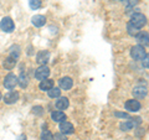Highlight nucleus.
<instances>
[{"label":"nucleus","instance_id":"24","mask_svg":"<svg viewBox=\"0 0 149 140\" xmlns=\"http://www.w3.org/2000/svg\"><path fill=\"white\" fill-rule=\"evenodd\" d=\"M41 140H54V135L49 130H45V132L41 134Z\"/></svg>","mask_w":149,"mask_h":140},{"label":"nucleus","instance_id":"28","mask_svg":"<svg viewBox=\"0 0 149 140\" xmlns=\"http://www.w3.org/2000/svg\"><path fill=\"white\" fill-rule=\"evenodd\" d=\"M114 115L116 116H119V118H124V119H128L129 118V115L127 113H119V112H116Z\"/></svg>","mask_w":149,"mask_h":140},{"label":"nucleus","instance_id":"17","mask_svg":"<svg viewBox=\"0 0 149 140\" xmlns=\"http://www.w3.org/2000/svg\"><path fill=\"white\" fill-rule=\"evenodd\" d=\"M40 89L41 91H50L51 88L54 87V81L52 79H49V78H45L40 82Z\"/></svg>","mask_w":149,"mask_h":140},{"label":"nucleus","instance_id":"7","mask_svg":"<svg viewBox=\"0 0 149 140\" xmlns=\"http://www.w3.org/2000/svg\"><path fill=\"white\" fill-rule=\"evenodd\" d=\"M141 107H142L141 103H139L137 99H129L125 102V104H124V108L128 112H138L141 109Z\"/></svg>","mask_w":149,"mask_h":140},{"label":"nucleus","instance_id":"22","mask_svg":"<svg viewBox=\"0 0 149 140\" xmlns=\"http://www.w3.org/2000/svg\"><path fill=\"white\" fill-rule=\"evenodd\" d=\"M10 50H11V51H10V56L17 60V58H19V56H20V47H19V46L16 45V46H13Z\"/></svg>","mask_w":149,"mask_h":140},{"label":"nucleus","instance_id":"15","mask_svg":"<svg viewBox=\"0 0 149 140\" xmlns=\"http://www.w3.org/2000/svg\"><path fill=\"white\" fill-rule=\"evenodd\" d=\"M31 22H32V25L36 27H42L46 24V19L44 15H35L31 19Z\"/></svg>","mask_w":149,"mask_h":140},{"label":"nucleus","instance_id":"5","mask_svg":"<svg viewBox=\"0 0 149 140\" xmlns=\"http://www.w3.org/2000/svg\"><path fill=\"white\" fill-rule=\"evenodd\" d=\"M49 74H50V68L46 66V64H44V66H40L35 71V78L36 79H40V81H42V79L49 77Z\"/></svg>","mask_w":149,"mask_h":140},{"label":"nucleus","instance_id":"29","mask_svg":"<svg viewBox=\"0 0 149 140\" xmlns=\"http://www.w3.org/2000/svg\"><path fill=\"white\" fill-rule=\"evenodd\" d=\"M41 109H42L41 107H34V113L36 112L37 114H41V113H42V110H41Z\"/></svg>","mask_w":149,"mask_h":140},{"label":"nucleus","instance_id":"26","mask_svg":"<svg viewBox=\"0 0 149 140\" xmlns=\"http://www.w3.org/2000/svg\"><path fill=\"white\" fill-rule=\"evenodd\" d=\"M142 64H143V67L149 68V53L144 56V58L142 60Z\"/></svg>","mask_w":149,"mask_h":140},{"label":"nucleus","instance_id":"12","mask_svg":"<svg viewBox=\"0 0 149 140\" xmlns=\"http://www.w3.org/2000/svg\"><path fill=\"white\" fill-rule=\"evenodd\" d=\"M133 96H134V98H137V99H142V98H144V97L147 96V88L144 87V86H137V87H134Z\"/></svg>","mask_w":149,"mask_h":140},{"label":"nucleus","instance_id":"30","mask_svg":"<svg viewBox=\"0 0 149 140\" xmlns=\"http://www.w3.org/2000/svg\"><path fill=\"white\" fill-rule=\"evenodd\" d=\"M0 99H1V92H0Z\"/></svg>","mask_w":149,"mask_h":140},{"label":"nucleus","instance_id":"8","mask_svg":"<svg viewBox=\"0 0 149 140\" xmlns=\"http://www.w3.org/2000/svg\"><path fill=\"white\" fill-rule=\"evenodd\" d=\"M58 86H60V89L68 91V89H71V88H72L73 81H72L71 77H62V78L58 81Z\"/></svg>","mask_w":149,"mask_h":140},{"label":"nucleus","instance_id":"13","mask_svg":"<svg viewBox=\"0 0 149 140\" xmlns=\"http://www.w3.org/2000/svg\"><path fill=\"white\" fill-rule=\"evenodd\" d=\"M51 118H52L54 122L61 123V122H65V120H66V114H65L62 110H55L51 113Z\"/></svg>","mask_w":149,"mask_h":140},{"label":"nucleus","instance_id":"19","mask_svg":"<svg viewBox=\"0 0 149 140\" xmlns=\"http://www.w3.org/2000/svg\"><path fill=\"white\" fill-rule=\"evenodd\" d=\"M17 83L20 85L21 88H25L27 87V85H29V79H27V76L24 73L20 74V77H17Z\"/></svg>","mask_w":149,"mask_h":140},{"label":"nucleus","instance_id":"9","mask_svg":"<svg viewBox=\"0 0 149 140\" xmlns=\"http://www.w3.org/2000/svg\"><path fill=\"white\" fill-rule=\"evenodd\" d=\"M136 39L138 41V44L139 45H142V46H149V34L146 31H139L138 32V35L136 36Z\"/></svg>","mask_w":149,"mask_h":140},{"label":"nucleus","instance_id":"27","mask_svg":"<svg viewBox=\"0 0 149 140\" xmlns=\"http://www.w3.org/2000/svg\"><path fill=\"white\" fill-rule=\"evenodd\" d=\"M54 139H55V140H67V138L65 137V134H63V133H58V134H55Z\"/></svg>","mask_w":149,"mask_h":140},{"label":"nucleus","instance_id":"16","mask_svg":"<svg viewBox=\"0 0 149 140\" xmlns=\"http://www.w3.org/2000/svg\"><path fill=\"white\" fill-rule=\"evenodd\" d=\"M68 105H70V102H68V98H66V97H61L60 99H57V102H56V108L60 109V110L67 109Z\"/></svg>","mask_w":149,"mask_h":140},{"label":"nucleus","instance_id":"18","mask_svg":"<svg viewBox=\"0 0 149 140\" xmlns=\"http://www.w3.org/2000/svg\"><path fill=\"white\" fill-rule=\"evenodd\" d=\"M15 64H16V58L11 57V56H9L5 61H4V67H5V69H13L15 67Z\"/></svg>","mask_w":149,"mask_h":140},{"label":"nucleus","instance_id":"21","mask_svg":"<svg viewBox=\"0 0 149 140\" xmlns=\"http://www.w3.org/2000/svg\"><path fill=\"white\" fill-rule=\"evenodd\" d=\"M127 31H128V34H129L130 36H137L138 32H139V29L129 22V24L127 25Z\"/></svg>","mask_w":149,"mask_h":140},{"label":"nucleus","instance_id":"14","mask_svg":"<svg viewBox=\"0 0 149 140\" xmlns=\"http://www.w3.org/2000/svg\"><path fill=\"white\" fill-rule=\"evenodd\" d=\"M60 130H61V133H63V134H72L73 133V125L65 120V122L60 123Z\"/></svg>","mask_w":149,"mask_h":140},{"label":"nucleus","instance_id":"23","mask_svg":"<svg viewBox=\"0 0 149 140\" xmlns=\"http://www.w3.org/2000/svg\"><path fill=\"white\" fill-rule=\"evenodd\" d=\"M29 5L32 10H36L41 6V0H29Z\"/></svg>","mask_w":149,"mask_h":140},{"label":"nucleus","instance_id":"25","mask_svg":"<svg viewBox=\"0 0 149 140\" xmlns=\"http://www.w3.org/2000/svg\"><path fill=\"white\" fill-rule=\"evenodd\" d=\"M117 1H123L127 6H134L136 4H138L139 0H117Z\"/></svg>","mask_w":149,"mask_h":140},{"label":"nucleus","instance_id":"3","mask_svg":"<svg viewBox=\"0 0 149 140\" xmlns=\"http://www.w3.org/2000/svg\"><path fill=\"white\" fill-rule=\"evenodd\" d=\"M141 123H142L141 118H130L129 116L127 122L120 124V130H123V132H128V130H130V129L137 128V125H139Z\"/></svg>","mask_w":149,"mask_h":140},{"label":"nucleus","instance_id":"1","mask_svg":"<svg viewBox=\"0 0 149 140\" xmlns=\"http://www.w3.org/2000/svg\"><path fill=\"white\" fill-rule=\"evenodd\" d=\"M146 55H147L146 50H144V46H142V45L133 46L132 50H130V56H132V58L136 60V61H142Z\"/></svg>","mask_w":149,"mask_h":140},{"label":"nucleus","instance_id":"20","mask_svg":"<svg viewBox=\"0 0 149 140\" xmlns=\"http://www.w3.org/2000/svg\"><path fill=\"white\" fill-rule=\"evenodd\" d=\"M47 93H49L50 98H58L61 96V89H60V88H56V87H52L50 91H47Z\"/></svg>","mask_w":149,"mask_h":140},{"label":"nucleus","instance_id":"6","mask_svg":"<svg viewBox=\"0 0 149 140\" xmlns=\"http://www.w3.org/2000/svg\"><path fill=\"white\" fill-rule=\"evenodd\" d=\"M16 85H17V77L14 73H9L5 77V79H4V86H5V88L13 89V88H15Z\"/></svg>","mask_w":149,"mask_h":140},{"label":"nucleus","instance_id":"2","mask_svg":"<svg viewBox=\"0 0 149 140\" xmlns=\"http://www.w3.org/2000/svg\"><path fill=\"white\" fill-rule=\"evenodd\" d=\"M129 22L132 25H134L136 27H138V29H141V27H143L144 25L147 24V17L141 12H136V14H133L132 15Z\"/></svg>","mask_w":149,"mask_h":140},{"label":"nucleus","instance_id":"4","mask_svg":"<svg viewBox=\"0 0 149 140\" xmlns=\"http://www.w3.org/2000/svg\"><path fill=\"white\" fill-rule=\"evenodd\" d=\"M0 29L4 32H13L14 29H15V24H14V21L10 17H4L1 22H0Z\"/></svg>","mask_w":149,"mask_h":140},{"label":"nucleus","instance_id":"11","mask_svg":"<svg viewBox=\"0 0 149 140\" xmlns=\"http://www.w3.org/2000/svg\"><path fill=\"white\" fill-rule=\"evenodd\" d=\"M17 99H19V93L15 92V91H11V92H9L4 96V102H5L6 104L15 103V102H17Z\"/></svg>","mask_w":149,"mask_h":140},{"label":"nucleus","instance_id":"10","mask_svg":"<svg viewBox=\"0 0 149 140\" xmlns=\"http://www.w3.org/2000/svg\"><path fill=\"white\" fill-rule=\"evenodd\" d=\"M49 60H50V53L47 51H40L36 56V62L39 64H41V66H44V64L47 63Z\"/></svg>","mask_w":149,"mask_h":140}]
</instances>
